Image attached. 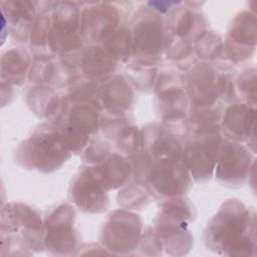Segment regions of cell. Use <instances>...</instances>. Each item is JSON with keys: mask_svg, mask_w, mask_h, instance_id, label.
<instances>
[{"mask_svg": "<svg viewBox=\"0 0 257 257\" xmlns=\"http://www.w3.org/2000/svg\"><path fill=\"white\" fill-rule=\"evenodd\" d=\"M73 212L67 205L58 207L49 217L47 227L49 234L46 242L51 249H70L73 248L75 241L71 230Z\"/></svg>", "mask_w": 257, "mask_h": 257, "instance_id": "obj_14", "label": "cell"}, {"mask_svg": "<svg viewBox=\"0 0 257 257\" xmlns=\"http://www.w3.org/2000/svg\"><path fill=\"white\" fill-rule=\"evenodd\" d=\"M100 98L103 105L112 113H120L132 102L133 93L122 77L115 76L109 79L100 89Z\"/></svg>", "mask_w": 257, "mask_h": 257, "instance_id": "obj_15", "label": "cell"}, {"mask_svg": "<svg viewBox=\"0 0 257 257\" xmlns=\"http://www.w3.org/2000/svg\"><path fill=\"white\" fill-rule=\"evenodd\" d=\"M133 32L134 51L146 62H153L162 50L163 26L160 16L149 9L142 11L136 17Z\"/></svg>", "mask_w": 257, "mask_h": 257, "instance_id": "obj_4", "label": "cell"}, {"mask_svg": "<svg viewBox=\"0 0 257 257\" xmlns=\"http://www.w3.org/2000/svg\"><path fill=\"white\" fill-rule=\"evenodd\" d=\"M238 85L240 92L245 97L247 103L256 104V70L249 68L239 77Z\"/></svg>", "mask_w": 257, "mask_h": 257, "instance_id": "obj_18", "label": "cell"}, {"mask_svg": "<svg viewBox=\"0 0 257 257\" xmlns=\"http://www.w3.org/2000/svg\"><path fill=\"white\" fill-rule=\"evenodd\" d=\"M255 212L237 200L226 202L206 231V243L230 255H255Z\"/></svg>", "mask_w": 257, "mask_h": 257, "instance_id": "obj_1", "label": "cell"}, {"mask_svg": "<svg viewBox=\"0 0 257 257\" xmlns=\"http://www.w3.org/2000/svg\"><path fill=\"white\" fill-rule=\"evenodd\" d=\"M254 165L250 149H246L237 143L224 144L220 152L217 177L222 182L231 186L242 185Z\"/></svg>", "mask_w": 257, "mask_h": 257, "instance_id": "obj_6", "label": "cell"}, {"mask_svg": "<svg viewBox=\"0 0 257 257\" xmlns=\"http://www.w3.org/2000/svg\"><path fill=\"white\" fill-rule=\"evenodd\" d=\"M83 69L90 75H103L113 70L116 62L115 57L104 47L92 46L88 48L82 59Z\"/></svg>", "mask_w": 257, "mask_h": 257, "instance_id": "obj_17", "label": "cell"}, {"mask_svg": "<svg viewBox=\"0 0 257 257\" xmlns=\"http://www.w3.org/2000/svg\"><path fill=\"white\" fill-rule=\"evenodd\" d=\"M149 178L154 191L162 196L182 195L191 183L186 167L180 165L178 160H159Z\"/></svg>", "mask_w": 257, "mask_h": 257, "instance_id": "obj_8", "label": "cell"}, {"mask_svg": "<svg viewBox=\"0 0 257 257\" xmlns=\"http://www.w3.org/2000/svg\"><path fill=\"white\" fill-rule=\"evenodd\" d=\"M82 34L89 41H100L111 35L118 23V12L107 3L85 9L81 15Z\"/></svg>", "mask_w": 257, "mask_h": 257, "instance_id": "obj_13", "label": "cell"}, {"mask_svg": "<svg viewBox=\"0 0 257 257\" xmlns=\"http://www.w3.org/2000/svg\"><path fill=\"white\" fill-rule=\"evenodd\" d=\"M73 202L86 212L106 210L108 199L100 178L95 169L82 170L71 185Z\"/></svg>", "mask_w": 257, "mask_h": 257, "instance_id": "obj_7", "label": "cell"}, {"mask_svg": "<svg viewBox=\"0 0 257 257\" xmlns=\"http://www.w3.org/2000/svg\"><path fill=\"white\" fill-rule=\"evenodd\" d=\"M221 137L216 124L200 126L184 150V166L196 181L210 179L221 152Z\"/></svg>", "mask_w": 257, "mask_h": 257, "instance_id": "obj_2", "label": "cell"}, {"mask_svg": "<svg viewBox=\"0 0 257 257\" xmlns=\"http://www.w3.org/2000/svg\"><path fill=\"white\" fill-rule=\"evenodd\" d=\"M102 235L103 242L114 250L133 249L141 235V221L135 214L115 212L110 216Z\"/></svg>", "mask_w": 257, "mask_h": 257, "instance_id": "obj_10", "label": "cell"}, {"mask_svg": "<svg viewBox=\"0 0 257 257\" xmlns=\"http://www.w3.org/2000/svg\"><path fill=\"white\" fill-rule=\"evenodd\" d=\"M255 105L247 102L230 105L223 118L224 132L229 139L242 142L247 141L255 151Z\"/></svg>", "mask_w": 257, "mask_h": 257, "instance_id": "obj_11", "label": "cell"}, {"mask_svg": "<svg viewBox=\"0 0 257 257\" xmlns=\"http://www.w3.org/2000/svg\"><path fill=\"white\" fill-rule=\"evenodd\" d=\"M96 172L104 188L113 189L121 186L130 174V165L118 155H112L105 160L101 168Z\"/></svg>", "mask_w": 257, "mask_h": 257, "instance_id": "obj_16", "label": "cell"}, {"mask_svg": "<svg viewBox=\"0 0 257 257\" xmlns=\"http://www.w3.org/2000/svg\"><path fill=\"white\" fill-rule=\"evenodd\" d=\"M25 162L32 168L50 172L57 169L69 157L68 147L61 133L43 127L24 145Z\"/></svg>", "mask_w": 257, "mask_h": 257, "instance_id": "obj_3", "label": "cell"}, {"mask_svg": "<svg viewBox=\"0 0 257 257\" xmlns=\"http://www.w3.org/2000/svg\"><path fill=\"white\" fill-rule=\"evenodd\" d=\"M229 57L234 61H242L252 55L256 45V16L251 11L240 12L229 30L227 39Z\"/></svg>", "mask_w": 257, "mask_h": 257, "instance_id": "obj_9", "label": "cell"}, {"mask_svg": "<svg viewBox=\"0 0 257 257\" xmlns=\"http://www.w3.org/2000/svg\"><path fill=\"white\" fill-rule=\"evenodd\" d=\"M97 127V112L90 105H75L71 108L68 121L63 125L61 135L73 151L85 146L88 136Z\"/></svg>", "mask_w": 257, "mask_h": 257, "instance_id": "obj_12", "label": "cell"}, {"mask_svg": "<svg viewBox=\"0 0 257 257\" xmlns=\"http://www.w3.org/2000/svg\"><path fill=\"white\" fill-rule=\"evenodd\" d=\"M49 40L54 50H69L78 45L81 35L80 13L74 3H60L52 14Z\"/></svg>", "mask_w": 257, "mask_h": 257, "instance_id": "obj_5", "label": "cell"}]
</instances>
